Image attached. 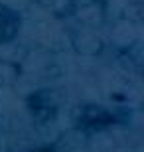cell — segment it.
Returning <instances> with one entry per match:
<instances>
[{
    "instance_id": "1",
    "label": "cell",
    "mask_w": 144,
    "mask_h": 152,
    "mask_svg": "<svg viewBox=\"0 0 144 152\" xmlns=\"http://www.w3.org/2000/svg\"><path fill=\"white\" fill-rule=\"evenodd\" d=\"M22 26V18L14 8L0 4V44L12 42L18 36Z\"/></svg>"
},
{
    "instance_id": "2",
    "label": "cell",
    "mask_w": 144,
    "mask_h": 152,
    "mask_svg": "<svg viewBox=\"0 0 144 152\" xmlns=\"http://www.w3.org/2000/svg\"><path fill=\"white\" fill-rule=\"evenodd\" d=\"M81 121H83V126L89 130H97V129H105L111 123H115V117H113L109 111H105L103 107H87L81 115Z\"/></svg>"
},
{
    "instance_id": "4",
    "label": "cell",
    "mask_w": 144,
    "mask_h": 152,
    "mask_svg": "<svg viewBox=\"0 0 144 152\" xmlns=\"http://www.w3.org/2000/svg\"><path fill=\"white\" fill-rule=\"evenodd\" d=\"M36 152H53L51 148H39V150H36Z\"/></svg>"
},
{
    "instance_id": "3",
    "label": "cell",
    "mask_w": 144,
    "mask_h": 152,
    "mask_svg": "<svg viewBox=\"0 0 144 152\" xmlns=\"http://www.w3.org/2000/svg\"><path fill=\"white\" fill-rule=\"evenodd\" d=\"M30 109L36 117L50 118L56 113V103H53L50 93H36L30 97Z\"/></svg>"
}]
</instances>
